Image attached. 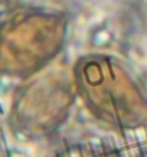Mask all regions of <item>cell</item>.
<instances>
[{
  "label": "cell",
  "instance_id": "cell-1",
  "mask_svg": "<svg viewBox=\"0 0 147 157\" xmlns=\"http://www.w3.org/2000/svg\"><path fill=\"white\" fill-rule=\"evenodd\" d=\"M75 91L95 120L115 131L147 124V100L127 71L107 55L79 58L72 69Z\"/></svg>",
  "mask_w": 147,
  "mask_h": 157
},
{
  "label": "cell",
  "instance_id": "cell-3",
  "mask_svg": "<svg viewBox=\"0 0 147 157\" xmlns=\"http://www.w3.org/2000/svg\"><path fill=\"white\" fill-rule=\"evenodd\" d=\"M65 26L59 17L28 14L0 28V72L32 76L59 52Z\"/></svg>",
  "mask_w": 147,
  "mask_h": 157
},
{
  "label": "cell",
  "instance_id": "cell-4",
  "mask_svg": "<svg viewBox=\"0 0 147 157\" xmlns=\"http://www.w3.org/2000/svg\"><path fill=\"white\" fill-rule=\"evenodd\" d=\"M52 157H120V154L105 144H76L55 153Z\"/></svg>",
  "mask_w": 147,
  "mask_h": 157
},
{
  "label": "cell",
  "instance_id": "cell-2",
  "mask_svg": "<svg viewBox=\"0 0 147 157\" xmlns=\"http://www.w3.org/2000/svg\"><path fill=\"white\" fill-rule=\"evenodd\" d=\"M74 92L72 72L43 68L16 92L10 109L12 128L26 138L49 136L67 118Z\"/></svg>",
  "mask_w": 147,
  "mask_h": 157
}]
</instances>
